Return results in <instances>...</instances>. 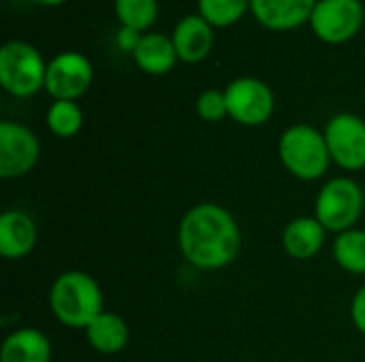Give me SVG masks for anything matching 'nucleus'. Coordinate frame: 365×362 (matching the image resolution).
Segmentation results:
<instances>
[{
  "label": "nucleus",
  "instance_id": "f257e3e1",
  "mask_svg": "<svg viewBox=\"0 0 365 362\" xmlns=\"http://www.w3.org/2000/svg\"><path fill=\"white\" fill-rule=\"evenodd\" d=\"M178 245L192 267L201 271H220L240 256L242 230L233 213L222 205L199 203L182 215Z\"/></svg>",
  "mask_w": 365,
  "mask_h": 362
},
{
  "label": "nucleus",
  "instance_id": "f03ea898",
  "mask_svg": "<svg viewBox=\"0 0 365 362\" xmlns=\"http://www.w3.org/2000/svg\"><path fill=\"white\" fill-rule=\"evenodd\" d=\"M49 309L68 329H81L105 312V297L98 282L86 271H64L49 288Z\"/></svg>",
  "mask_w": 365,
  "mask_h": 362
},
{
  "label": "nucleus",
  "instance_id": "7ed1b4c3",
  "mask_svg": "<svg viewBox=\"0 0 365 362\" xmlns=\"http://www.w3.org/2000/svg\"><path fill=\"white\" fill-rule=\"evenodd\" d=\"M278 156L282 166L302 181H317L325 177L331 164L325 134L308 124L289 126L280 134Z\"/></svg>",
  "mask_w": 365,
  "mask_h": 362
},
{
  "label": "nucleus",
  "instance_id": "20e7f679",
  "mask_svg": "<svg viewBox=\"0 0 365 362\" xmlns=\"http://www.w3.org/2000/svg\"><path fill=\"white\" fill-rule=\"evenodd\" d=\"M365 207L361 186L351 177H334L323 183L314 201V218L327 233H344L357 226Z\"/></svg>",
  "mask_w": 365,
  "mask_h": 362
},
{
  "label": "nucleus",
  "instance_id": "39448f33",
  "mask_svg": "<svg viewBox=\"0 0 365 362\" xmlns=\"http://www.w3.org/2000/svg\"><path fill=\"white\" fill-rule=\"evenodd\" d=\"M47 64L41 53L24 43L9 41L0 49V83L4 92L17 98H30L45 87Z\"/></svg>",
  "mask_w": 365,
  "mask_h": 362
},
{
  "label": "nucleus",
  "instance_id": "423d86ee",
  "mask_svg": "<svg viewBox=\"0 0 365 362\" xmlns=\"http://www.w3.org/2000/svg\"><path fill=\"white\" fill-rule=\"evenodd\" d=\"M225 98L229 117L242 126L265 124L276 107L272 87L257 77L233 79L225 90Z\"/></svg>",
  "mask_w": 365,
  "mask_h": 362
},
{
  "label": "nucleus",
  "instance_id": "0eeeda50",
  "mask_svg": "<svg viewBox=\"0 0 365 362\" xmlns=\"http://www.w3.org/2000/svg\"><path fill=\"white\" fill-rule=\"evenodd\" d=\"M331 162L344 171L365 169V122L353 113H338L325 126Z\"/></svg>",
  "mask_w": 365,
  "mask_h": 362
},
{
  "label": "nucleus",
  "instance_id": "6e6552de",
  "mask_svg": "<svg viewBox=\"0 0 365 362\" xmlns=\"http://www.w3.org/2000/svg\"><path fill=\"white\" fill-rule=\"evenodd\" d=\"M41 158L38 137L24 124L0 122V177L19 179L28 175Z\"/></svg>",
  "mask_w": 365,
  "mask_h": 362
},
{
  "label": "nucleus",
  "instance_id": "1a4fd4ad",
  "mask_svg": "<svg viewBox=\"0 0 365 362\" xmlns=\"http://www.w3.org/2000/svg\"><path fill=\"white\" fill-rule=\"evenodd\" d=\"M364 23V4L359 0H319L310 26L314 34L331 45L351 41Z\"/></svg>",
  "mask_w": 365,
  "mask_h": 362
},
{
  "label": "nucleus",
  "instance_id": "9d476101",
  "mask_svg": "<svg viewBox=\"0 0 365 362\" xmlns=\"http://www.w3.org/2000/svg\"><path fill=\"white\" fill-rule=\"evenodd\" d=\"M94 70L86 55L77 51L58 53L47 64L45 90L53 100H77L92 83Z\"/></svg>",
  "mask_w": 365,
  "mask_h": 362
},
{
  "label": "nucleus",
  "instance_id": "9b49d317",
  "mask_svg": "<svg viewBox=\"0 0 365 362\" xmlns=\"http://www.w3.org/2000/svg\"><path fill=\"white\" fill-rule=\"evenodd\" d=\"M36 224L21 209H6L0 215V254L6 260L26 258L36 245Z\"/></svg>",
  "mask_w": 365,
  "mask_h": 362
},
{
  "label": "nucleus",
  "instance_id": "f8f14e48",
  "mask_svg": "<svg viewBox=\"0 0 365 362\" xmlns=\"http://www.w3.org/2000/svg\"><path fill=\"white\" fill-rule=\"evenodd\" d=\"M319 0H250V11L269 30H293L312 17Z\"/></svg>",
  "mask_w": 365,
  "mask_h": 362
},
{
  "label": "nucleus",
  "instance_id": "ddd939ff",
  "mask_svg": "<svg viewBox=\"0 0 365 362\" xmlns=\"http://www.w3.org/2000/svg\"><path fill=\"white\" fill-rule=\"evenodd\" d=\"M325 226L314 215H299L282 230V247L295 260L314 258L325 245Z\"/></svg>",
  "mask_w": 365,
  "mask_h": 362
},
{
  "label": "nucleus",
  "instance_id": "4468645a",
  "mask_svg": "<svg viewBox=\"0 0 365 362\" xmlns=\"http://www.w3.org/2000/svg\"><path fill=\"white\" fill-rule=\"evenodd\" d=\"M171 41L175 45L180 60L188 64H197L205 60L207 53L212 51L214 32H212V26L201 15H188L175 26Z\"/></svg>",
  "mask_w": 365,
  "mask_h": 362
},
{
  "label": "nucleus",
  "instance_id": "2eb2a0df",
  "mask_svg": "<svg viewBox=\"0 0 365 362\" xmlns=\"http://www.w3.org/2000/svg\"><path fill=\"white\" fill-rule=\"evenodd\" d=\"M86 339L92 350L98 354H118L128 346L130 331L122 316L113 312H101L88 326H86Z\"/></svg>",
  "mask_w": 365,
  "mask_h": 362
},
{
  "label": "nucleus",
  "instance_id": "dca6fc26",
  "mask_svg": "<svg viewBox=\"0 0 365 362\" xmlns=\"http://www.w3.org/2000/svg\"><path fill=\"white\" fill-rule=\"evenodd\" d=\"M0 362H51V344L38 329H17L2 341Z\"/></svg>",
  "mask_w": 365,
  "mask_h": 362
},
{
  "label": "nucleus",
  "instance_id": "f3484780",
  "mask_svg": "<svg viewBox=\"0 0 365 362\" xmlns=\"http://www.w3.org/2000/svg\"><path fill=\"white\" fill-rule=\"evenodd\" d=\"M133 58H135L137 66L148 75H165L180 60L173 41L158 32L143 34L133 51Z\"/></svg>",
  "mask_w": 365,
  "mask_h": 362
},
{
  "label": "nucleus",
  "instance_id": "a211bd4d",
  "mask_svg": "<svg viewBox=\"0 0 365 362\" xmlns=\"http://www.w3.org/2000/svg\"><path fill=\"white\" fill-rule=\"evenodd\" d=\"M334 260L338 267H342L346 273L365 275V230L364 228H351L340 235H336L334 241Z\"/></svg>",
  "mask_w": 365,
  "mask_h": 362
},
{
  "label": "nucleus",
  "instance_id": "6ab92c4d",
  "mask_svg": "<svg viewBox=\"0 0 365 362\" xmlns=\"http://www.w3.org/2000/svg\"><path fill=\"white\" fill-rule=\"evenodd\" d=\"M47 128L60 137V139H71L75 137L81 126H83V113L75 100H53L47 109Z\"/></svg>",
  "mask_w": 365,
  "mask_h": 362
},
{
  "label": "nucleus",
  "instance_id": "aec40b11",
  "mask_svg": "<svg viewBox=\"0 0 365 362\" xmlns=\"http://www.w3.org/2000/svg\"><path fill=\"white\" fill-rule=\"evenodd\" d=\"M115 15L130 30H148L158 15L156 0H115Z\"/></svg>",
  "mask_w": 365,
  "mask_h": 362
},
{
  "label": "nucleus",
  "instance_id": "412c9836",
  "mask_svg": "<svg viewBox=\"0 0 365 362\" xmlns=\"http://www.w3.org/2000/svg\"><path fill=\"white\" fill-rule=\"evenodd\" d=\"M250 9V0H199L201 17L216 28H227L244 17Z\"/></svg>",
  "mask_w": 365,
  "mask_h": 362
},
{
  "label": "nucleus",
  "instance_id": "4be33fe9",
  "mask_svg": "<svg viewBox=\"0 0 365 362\" xmlns=\"http://www.w3.org/2000/svg\"><path fill=\"white\" fill-rule=\"evenodd\" d=\"M195 107H197L199 117L205 119V122H220L222 117L229 115L227 98H225V92H220V90H205V92H201Z\"/></svg>",
  "mask_w": 365,
  "mask_h": 362
},
{
  "label": "nucleus",
  "instance_id": "5701e85b",
  "mask_svg": "<svg viewBox=\"0 0 365 362\" xmlns=\"http://www.w3.org/2000/svg\"><path fill=\"white\" fill-rule=\"evenodd\" d=\"M351 320L355 329L365 337V286H361L351 301Z\"/></svg>",
  "mask_w": 365,
  "mask_h": 362
},
{
  "label": "nucleus",
  "instance_id": "b1692460",
  "mask_svg": "<svg viewBox=\"0 0 365 362\" xmlns=\"http://www.w3.org/2000/svg\"><path fill=\"white\" fill-rule=\"evenodd\" d=\"M141 41L139 32L137 30H130V28H122L120 34H118V43L122 45V49H128V51H135L137 43Z\"/></svg>",
  "mask_w": 365,
  "mask_h": 362
},
{
  "label": "nucleus",
  "instance_id": "393cba45",
  "mask_svg": "<svg viewBox=\"0 0 365 362\" xmlns=\"http://www.w3.org/2000/svg\"><path fill=\"white\" fill-rule=\"evenodd\" d=\"M34 2L45 4V6H58V4H62V2H66V0H34Z\"/></svg>",
  "mask_w": 365,
  "mask_h": 362
}]
</instances>
